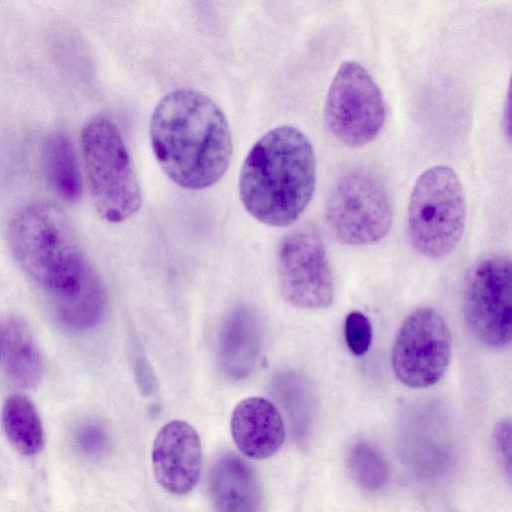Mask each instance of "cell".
Returning a JSON list of instances; mask_svg holds the SVG:
<instances>
[{
	"instance_id": "cell-1",
	"label": "cell",
	"mask_w": 512,
	"mask_h": 512,
	"mask_svg": "<svg viewBox=\"0 0 512 512\" xmlns=\"http://www.w3.org/2000/svg\"><path fill=\"white\" fill-rule=\"evenodd\" d=\"M150 140L164 173L191 190L216 183L232 156L225 115L211 98L192 89L171 91L157 103L150 120Z\"/></svg>"
},
{
	"instance_id": "cell-2",
	"label": "cell",
	"mask_w": 512,
	"mask_h": 512,
	"mask_svg": "<svg viewBox=\"0 0 512 512\" xmlns=\"http://www.w3.org/2000/svg\"><path fill=\"white\" fill-rule=\"evenodd\" d=\"M316 185V159L306 135L282 125L265 133L242 165L239 193L258 221L276 227L292 224L309 204Z\"/></svg>"
},
{
	"instance_id": "cell-3",
	"label": "cell",
	"mask_w": 512,
	"mask_h": 512,
	"mask_svg": "<svg viewBox=\"0 0 512 512\" xmlns=\"http://www.w3.org/2000/svg\"><path fill=\"white\" fill-rule=\"evenodd\" d=\"M11 251L49 304L75 297L101 281L84 256L68 217L52 203L36 202L11 219Z\"/></svg>"
},
{
	"instance_id": "cell-4",
	"label": "cell",
	"mask_w": 512,
	"mask_h": 512,
	"mask_svg": "<svg viewBox=\"0 0 512 512\" xmlns=\"http://www.w3.org/2000/svg\"><path fill=\"white\" fill-rule=\"evenodd\" d=\"M84 170L92 202L102 219L120 223L141 205V188L130 154L115 123L95 115L80 136Z\"/></svg>"
},
{
	"instance_id": "cell-5",
	"label": "cell",
	"mask_w": 512,
	"mask_h": 512,
	"mask_svg": "<svg viewBox=\"0 0 512 512\" xmlns=\"http://www.w3.org/2000/svg\"><path fill=\"white\" fill-rule=\"evenodd\" d=\"M466 223V198L455 171L433 166L416 180L408 205V234L421 255L437 259L460 242Z\"/></svg>"
},
{
	"instance_id": "cell-6",
	"label": "cell",
	"mask_w": 512,
	"mask_h": 512,
	"mask_svg": "<svg viewBox=\"0 0 512 512\" xmlns=\"http://www.w3.org/2000/svg\"><path fill=\"white\" fill-rule=\"evenodd\" d=\"M332 233L343 244L375 243L388 233L392 206L381 181L373 174L355 169L339 177L325 205Z\"/></svg>"
},
{
	"instance_id": "cell-7",
	"label": "cell",
	"mask_w": 512,
	"mask_h": 512,
	"mask_svg": "<svg viewBox=\"0 0 512 512\" xmlns=\"http://www.w3.org/2000/svg\"><path fill=\"white\" fill-rule=\"evenodd\" d=\"M324 120L330 133L350 147L364 146L380 133L385 121L384 99L360 63L345 61L336 71L325 101Z\"/></svg>"
},
{
	"instance_id": "cell-8",
	"label": "cell",
	"mask_w": 512,
	"mask_h": 512,
	"mask_svg": "<svg viewBox=\"0 0 512 512\" xmlns=\"http://www.w3.org/2000/svg\"><path fill=\"white\" fill-rule=\"evenodd\" d=\"M463 313L474 338L492 349L508 347L512 338V266L509 258L489 256L469 270L463 290Z\"/></svg>"
},
{
	"instance_id": "cell-9",
	"label": "cell",
	"mask_w": 512,
	"mask_h": 512,
	"mask_svg": "<svg viewBox=\"0 0 512 512\" xmlns=\"http://www.w3.org/2000/svg\"><path fill=\"white\" fill-rule=\"evenodd\" d=\"M277 276L283 299L294 307L322 309L332 303V269L316 228L305 225L282 239L277 252Z\"/></svg>"
},
{
	"instance_id": "cell-10",
	"label": "cell",
	"mask_w": 512,
	"mask_h": 512,
	"mask_svg": "<svg viewBox=\"0 0 512 512\" xmlns=\"http://www.w3.org/2000/svg\"><path fill=\"white\" fill-rule=\"evenodd\" d=\"M452 355V337L444 318L422 307L402 323L391 350L396 378L410 388L433 386L444 376Z\"/></svg>"
},
{
	"instance_id": "cell-11",
	"label": "cell",
	"mask_w": 512,
	"mask_h": 512,
	"mask_svg": "<svg viewBox=\"0 0 512 512\" xmlns=\"http://www.w3.org/2000/svg\"><path fill=\"white\" fill-rule=\"evenodd\" d=\"M152 467L164 490L174 495L190 492L202 468L201 441L195 428L182 420L162 426L152 447Z\"/></svg>"
},
{
	"instance_id": "cell-12",
	"label": "cell",
	"mask_w": 512,
	"mask_h": 512,
	"mask_svg": "<svg viewBox=\"0 0 512 512\" xmlns=\"http://www.w3.org/2000/svg\"><path fill=\"white\" fill-rule=\"evenodd\" d=\"M263 341V326L257 311L237 305L225 317L218 336V363L230 381H241L254 370Z\"/></svg>"
},
{
	"instance_id": "cell-13",
	"label": "cell",
	"mask_w": 512,
	"mask_h": 512,
	"mask_svg": "<svg viewBox=\"0 0 512 512\" xmlns=\"http://www.w3.org/2000/svg\"><path fill=\"white\" fill-rule=\"evenodd\" d=\"M231 435L238 450L254 459L274 455L285 440L282 417L275 405L263 397H249L234 408Z\"/></svg>"
},
{
	"instance_id": "cell-14",
	"label": "cell",
	"mask_w": 512,
	"mask_h": 512,
	"mask_svg": "<svg viewBox=\"0 0 512 512\" xmlns=\"http://www.w3.org/2000/svg\"><path fill=\"white\" fill-rule=\"evenodd\" d=\"M208 490L216 512H259L256 473L238 455L227 453L217 459L209 473Z\"/></svg>"
},
{
	"instance_id": "cell-15",
	"label": "cell",
	"mask_w": 512,
	"mask_h": 512,
	"mask_svg": "<svg viewBox=\"0 0 512 512\" xmlns=\"http://www.w3.org/2000/svg\"><path fill=\"white\" fill-rule=\"evenodd\" d=\"M4 364L11 381L22 389L36 387L43 375V361L28 325L10 317L2 328Z\"/></svg>"
},
{
	"instance_id": "cell-16",
	"label": "cell",
	"mask_w": 512,
	"mask_h": 512,
	"mask_svg": "<svg viewBox=\"0 0 512 512\" xmlns=\"http://www.w3.org/2000/svg\"><path fill=\"white\" fill-rule=\"evenodd\" d=\"M43 167L51 189L63 200L76 202L82 194V178L70 137L61 131L51 133L43 146Z\"/></svg>"
},
{
	"instance_id": "cell-17",
	"label": "cell",
	"mask_w": 512,
	"mask_h": 512,
	"mask_svg": "<svg viewBox=\"0 0 512 512\" xmlns=\"http://www.w3.org/2000/svg\"><path fill=\"white\" fill-rule=\"evenodd\" d=\"M1 420L12 446L23 455L37 454L44 445V431L34 404L25 396L12 395L5 401Z\"/></svg>"
},
{
	"instance_id": "cell-18",
	"label": "cell",
	"mask_w": 512,
	"mask_h": 512,
	"mask_svg": "<svg viewBox=\"0 0 512 512\" xmlns=\"http://www.w3.org/2000/svg\"><path fill=\"white\" fill-rule=\"evenodd\" d=\"M349 467L352 477L365 489H377L386 479L383 460L368 446H356L350 455Z\"/></svg>"
},
{
	"instance_id": "cell-19",
	"label": "cell",
	"mask_w": 512,
	"mask_h": 512,
	"mask_svg": "<svg viewBox=\"0 0 512 512\" xmlns=\"http://www.w3.org/2000/svg\"><path fill=\"white\" fill-rule=\"evenodd\" d=\"M344 333L346 344L354 355L361 356L368 351L373 330L370 320L363 313L354 311L347 315Z\"/></svg>"
},
{
	"instance_id": "cell-20",
	"label": "cell",
	"mask_w": 512,
	"mask_h": 512,
	"mask_svg": "<svg viewBox=\"0 0 512 512\" xmlns=\"http://www.w3.org/2000/svg\"><path fill=\"white\" fill-rule=\"evenodd\" d=\"M130 351L131 364L139 391L143 396H149L157 389L154 371L137 341L132 342Z\"/></svg>"
},
{
	"instance_id": "cell-21",
	"label": "cell",
	"mask_w": 512,
	"mask_h": 512,
	"mask_svg": "<svg viewBox=\"0 0 512 512\" xmlns=\"http://www.w3.org/2000/svg\"><path fill=\"white\" fill-rule=\"evenodd\" d=\"M76 441L80 450L88 456L101 455L108 445V438L101 426L88 423L77 432Z\"/></svg>"
}]
</instances>
